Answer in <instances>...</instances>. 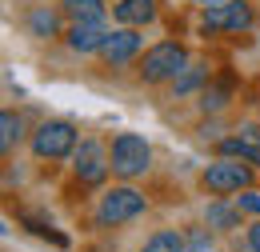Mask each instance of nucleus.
Masks as SVG:
<instances>
[{
	"instance_id": "f257e3e1",
	"label": "nucleus",
	"mask_w": 260,
	"mask_h": 252,
	"mask_svg": "<svg viewBox=\"0 0 260 252\" xmlns=\"http://www.w3.org/2000/svg\"><path fill=\"white\" fill-rule=\"evenodd\" d=\"M188 48L180 44V40H160V44H152L144 56H140V80L144 84H172L184 68H188Z\"/></svg>"
},
{
	"instance_id": "f03ea898",
	"label": "nucleus",
	"mask_w": 260,
	"mask_h": 252,
	"mask_svg": "<svg viewBox=\"0 0 260 252\" xmlns=\"http://www.w3.org/2000/svg\"><path fill=\"white\" fill-rule=\"evenodd\" d=\"M144 192H136L132 184H120V188H108L96 204V224L100 228H116V224H128L136 216H144Z\"/></svg>"
},
{
	"instance_id": "7ed1b4c3",
	"label": "nucleus",
	"mask_w": 260,
	"mask_h": 252,
	"mask_svg": "<svg viewBox=\"0 0 260 252\" xmlns=\"http://www.w3.org/2000/svg\"><path fill=\"white\" fill-rule=\"evenodd\" d=\"M200 184L212 192V196L244 192L252 184V164H244V160H236V156H220V160H212V164L200 172Z\"/></svg>"
},
{
	"instance_id": "20e7f679",
	"label": "nucleus",
	"mask_w": 260,
	"mask_h": 252,
	"mask_svg": "<svg viewBox=\"0 0 260 252\" xmlns=\"http://www.w3.org/2000/svg\"><path fill=\"white\" fill-rule=\"evenodd\" d=\"M76 144H80V132L68 120H44L32 132V156L36 160H64L76 152Z\"/></svg>"
},
{
	"instance_id": "39448f33",
	"label": "nucleus",
	"mask_w": 260,
	"mask_h": 252,
	"mask_svg": "<svg viewBox=\"0 0 260 252\" xmlns=\"http://www.w3.org/2000/svg\"><path fill=\"white\" fill-rule=\"evenodd\" d=\"M148 164H152V148H148L144 136L120 132V136L112 140V172H116L120 180H132V176L148 172Z\"/></svg>"
},
{
	"instance_id": "423d86ee",
	"label": "nucleus",
	"mask_w": 260,
	"mask_h": 252,
	"mask_svg": "<svg viewBox=\"0 0 260 252\" xmlns=\"http://www.w3.org/2000/svg\"><path fill=\"white\" fill-rule=\"evenodd\" d=\"M72 172H76L80 184H104L108 172H112V152H108L100 140L88 136V140H80L76 152H72Z\"/></svg>"
},
{
	"instance_id": "0eeeda50",
	"label": "nucleus",
	"mask_w": 260,
	"mask_h": 252,
	"mask_svg": "<svg viewBox=\"0 0 260 252\" xmlns=\"http://www.w3.org/2000/svg\"><path fill=\"white\" fill-rule=\"evenodd\" d=\"M204 32H248L256 24V12L248 0H224V4H212L204 8Z\"/></svg>"
},
{
	"instance_id": "6e6552de",
	"label": "nucleus",
	"mask_w": 260,
	"mask_h": 252,
	"mask_svg": "<svg viewBox=\"0 0 260 252\" xmlns=\"http://www.w3.org/2000/svg\"><path fill=\"white\" fill-rule=\"evenodd\" d=\"M140 32L136 28H116L108 32V40H104V48H100V60L108 64V68H120V64H128L136 52H140Z\"/></svg>"
},
{
	"instance_id": "1a4fd4ad",
	"label": "nucleus",
	"mask_w": 260,
	"mask_h": 252,
	"mask_svg": "<svg viewBox=\"0 0 260 252\" xmlns=\"http://www.w3.org/2000/svg\"><path fill=\"white\" fill-rule=\"evenodd\" d=\"M64 40H68L72 52L88 56V52H100V48H104L108 28H104V20H80V24H72V28L64 32Z\"/></svg>"
},
{
	"instance_id": "9d476101",
	"label": "nucleus",
	"mask_w": 260,
	"mask_h": 252,
	"mask_svg": "<svg viewBox=\"0 0 260 252\" xmlns=\"http://www.w3.org/2000/svg\"><path fill=\"white\" fill-rule=\"evenodd\" d=\"M112 16L124 24V28H144L156 20V0H120L112 8Z\"/></svg>"
},
{
	"instance_id": "9b49d317",
	"label": "nucleus",
	"mask_w": 260,
	"mask_h": 252,
	"mask_svg": "<svg viewBox=\"0 0 260 252\" xmlns=\"http://www.w3.org/2000/svg\"><path fill=\"white\" fill-rule=\"evenodd\" d=\"M24 24H28V32H32L36 40H52V36H60V12L48 8V4H36Z\"/></svg>"
},
{
	"instance_id": "f8f14e48",
	"label": "nucleus",
	"mask_w": 260,
	"mask_h": 252,
	"mask_svg": "<svg viewBox=\"0 0 260 252\" xmlns=\"http://www.w3.org/2000/svg\"><path fill=\"white\" fill-rule=\"evenodd\" d=\"M204 224H208V228H220V232L240 228V208H236V204H228L224 196H216V200L204 208Z\"/></svg>"
},
{
	"instance_id": "ddd939ff",
	"label": "nucleus",
	"mask_w": 260,
	"mask_h": 252,
	"mask_svg": "<svg viewBox=\"0 0 260 252\" xmlns=\"http://www.w3.org/2000/svg\"><path fill=\"white\" fill-rule=\"evenodd\" d=\"M220 156H236L244 160V164H252V168H260V144H252V140H244V136H220Z\"/></svg>"
},
{
	"instance_id": "4468645a",
	"label": "nucleus",
	"mask_w": 260,
	"mask_h": 252,
	"mask_svg": "<svg viewBox=\"0 0 260 252\" xmlns=\"http://www.w3.org/2000/svg\"><path fill=\"white\" fill-rule=\"evenodd\" d=\"M140 252H188V236L176 232V228H160V232H152V236L144 240Z\"/></svg>"
},
{
	"instance_id": "2eb2a0df",
	"label": "nucleus",
	"mask_w": 260,
	"mask_h": 252,
	"mask_svg": "<svg viewBox=\"0 0 260 252\" xmlns=\"http://www.w3.org/2000/svg\"><path fill=\"white\" fill-rule=\"evenodd\" d=\"M20 136H24V120H20L12 108H4V112H0V152L8 156V152L20 144Z\"/></svg>"
},
{
	"instance_id": "dca6fc26",
	"label": "nucleus",
	"mask_w": 260,
	"mask_h": 252,
	"mask_svg": "<svg viewBox=\"0 0 260 252\" xmlns=\"http://www.w3.org/2000/svg\"><path fill=\"white\" fill-rule=\"evenodd\" d=\"M228 96H232V76H220L216 84H204L200 88V108L204 112H220L228 104Z\"/></svg>"
},
{
	"instance_id": "f3484780",
	"label": "nucleus",
	"mask_w": 260,
	"mask_h": 252,
	"mask_svg": "<svg viewBox=\"0 0 260 252\" xmlns=\"http://www.w3.org/2000/svg\"><path fill=\"white\" fill-rule=\"evenodd\" d=\"M64 16L72 24H80V20H104V0H64Z\"/></svg>"
},
{
	"instance_id": "a211bd4d",
	"label": "nucleus",
	"mask_w": 260,
	"mask_h": 252,
	"mask_svg": "<svg viewBox=\"0 0 260 252\" xmlns=\"http://www.w3.org/2000/svg\"><path fill=\"white\" fill-rule=\"evenodd\" d=\"M204 80H208V64H188V68L172 80V92H176V96H188V92H196Z\"/></svg>"
},
{
	"instance_id": "6ab92c4d",
	"label": "nucleus",
	"mask_w": 260,
	"mask_h": 252,
	"mask_svg": "<svg viewBox=\"0 0 260 252\" xmlns=\"http://www.w3.org/2000/svg\"><path fill=\"white\" fill-rule=\"evenodd\" d=\"M188 252H212V232L208 228H188Z\"/></svg>"
},
{
	"instance_id": "aec40b11",
	"label": "nucleus",
	"mask_w": 260,
	"mask_h": 252,
	"mask_svg": "<svg viewBox=\"0 0 260 252\" xmlns=\"http://www.w3.org/2000/svg\"><path fill=\"white\" fill-rule=\"evenodd\" d=\"M236 208H240V212H248V216H260V192L244 188L240 196H236Z\"/></svg>"
},
{
	"instance_id": "412c9836",
	"label": "nucleus",
	"mask_w": 260,
	"mask_h": 252,
	"mask_svg": "<svg viewBox=\"0 0 260 252\" xmlns=\"http://www.w3.org/2000/svg\"><path fill=\"white\" fill-rule=\"evenodd\" d=\"M236 136H244V140L260 144V124H240V128H236Z\"/></svg>"
},
{
	"instance_id": "4be33fe9",
	"label": "nucleus",
	"mask_w": 260,
	"mask_h": 252,
	"mask_svg": "<svg viewBox=\"0 0 260 252\" xmlns=\"http://www.w3.org/2000/svg\"><path fill=\"white\" fill-rule=\"evenodd\" d=\"M248 244H252V252H260V220L248 228Z\"/></svg>"
},
{
	"instance_id": "5701e85b",
	"label": "nucleus",
	"mask_w": 260,
	"mask_h": 252,
	"mask_svg": "<svg viewBox=\"0 0 260 252\" xmlns=\"http://www.w3.org/2000/svg\"><path fill=\"white\" fill-rule=\"evenodd\" d=\"M192 4H204V8H212V4H224V0H192Z\"/></svg>"
}]
</instances>
